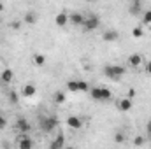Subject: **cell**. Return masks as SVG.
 Wrapping results in <instances>:
<instances>
[{
	"instance_id": "cell-6",
	"label": "cell",
	"mask_w": 151,
	"mask_h": 149,
	"mask_svg": "<svg viewBox=\"0 0 151 149\" xmlns=\"http://www.w3.org/2000/svg\"><path fill=\"white\" fill-rule=\"evenodd\" d=\"M116 107H118V111L121 112H128L132 107H134V104H132V98H128V97H125V98H121V100H118V104H116Z\"/></svg>"
},
{
	"instance_id": "cell-19",
	"label": "cell",
	"mask_w": 151,
	"mask_h": 149,
	"mask_svg": "<svg viewBox=\"0 0 151 149\" xmlns=\"http://www.w3.org/2000/svg\"><path fill=\"white\" fill-rule=\"evenodd\" d=\"M44 63H46V56H44V54H40V53H35V54H34V65L42 67Z\"/></svg>"
},
{
	"instance_id": "cell-30",
	"label": "cell",
	"mask_w": 151,
	"mask_h": 149,
	"mask_svg": "<svg viewBox=\"0 0 151 149\" xmlns=\"http://www.w3.org/2000/svg\"><path fill=\"white\" fill-rule=\"evenodd\" d=\"M146 72H148V74L151 75V60L148 62V63H146Z\"/></svg>"
},
{
	"instance_id": "cell-12",
	"label": "cell",
	"mask_w": 151,
	"mask_h": 149,
	"mask_svg": "<svg viewBox=\"0 0 151 149\" xmlns=\"http://www.w3.org/2000/svg\"><path fill=\"white\" fill-rule=\"evenodd\" d=\"M128 65L134 67V69L141 67V65H142V56H141V54H130V56H128Z\"/></svg>"
},
{
	"instance_id": "cell-13",
	"label": "cell",
	"mask_w": 151,
	"mask_h": 149,
	"mask_svg": "<svg viewBox=\"0 0 151 149\" xmlns=\"http://www.w3.org/2000/svg\"><path fill=\"white\" fill-rule=\"evenodd\" d=\"M55 23H56L58 27H65V25L69 23V14H67V12H60V14H56Z\"/></svg>"
},
{
	"instance_id": "cell-32",
	"label": "cell",
	"mask_w": 151,
	"mask_h": 149,
	"mask_svg": "<svg viewBox=\"0 0 151 149\" xmlns=\"http://www.w3.org/2000/svg\"><path fill=\"white\" fill-rule=\"evenodd\" d=\"M128 2H135V0H128Z\"/></svg>"
},
{
	"instance_id": "cell-7",
	"label": "cell",
	"mask_w": 151,
	"mask_h": 149,
	"mask_svg": "<svg viewBox=\"0 0 151 149\" xmlns=\"http://www.w3.org/2000/svg\"><path fill=\"white\" fill-rule=\"evenodd\" d=\"M16 130L19 133H28L30 132V123L25 119V117H18L16 119Z\"/></svg>"
},
{
	"instance_id": "cell-17",
	"label": "cell",
	"mask_w": 151,
	"mask_h": 149,
	"mask_svg": "<svg viewBox=\"0 0 151 149\" xmlns=\"http://www.w3.org/2000/svg\"><path fill=\"white\" fill-rule=\"evenodd\" d=\"M27 25H35L37 23V14L34 12V11H28L27 14H25V19H23Z\"/></svg>"
},
{
	"instance_id": "cell-24",
	"label": "cell",
	"mask_w": 151,
	"mask_h": 149,
	"mask_svg": "<svg viewBox=\"0 0 151 149\" xmlns=\"http://www.w3.org/2000/svg\"><path fill=\"white\" fill-rule=\"evenodd\" d=\"M11 28H12V30H19V28H21V23H19L18 19H14V21H11Z\"/></svg>"
},
{
	"instance_id": "cell-23",
	"label": "cell",
	"mask_w": 151,
	"mask_h": 149,
	"mask_svg": "<svg viewBox=\"0 0 151 149\" xmlns=\"http://www.w3.org/2000/svg\"><path fill=\"white\" fill-rule=\"evenodd\" d=\"M142 19H144V23H146V25H151V9H150V11H146V12H144Z\"/></svg>"
},
{
	"instance_id": "cell-27",
	"label": "cell",
	"mask_w": 151,
	"mask_h": 149,
	"mask_svg": "<svg viewBox=\"0 0 151 149\" xmlns=\"http://www.w3.org/2000/svg\"><path fill=\"white\" fill-rule=\"evenodd\" d=\"M114 140H116V142H123V140H125V137H123V133H116V137H114Z\"/></svg>"
},
{
	"instance_id": "cell-14",
	"label": "cell",
	"mask_w": 151,
	"mask_h": 149,
	"mask_svg": "<svg viewBox=\"0 0 151 149\" xmlns=\"http://www.w3.org/2000/svg\"><path fill=\"white\" fill-rule=\"evenodd\" d=\"M63 146H65V137H63V135H58V137L49 144V148L51 149H62Z\"/></svg>"
},
{
	"instance_id": "cell-25",
	"label": "cell",
	"mask_w": 151,
	"mask_h": 149,
	"mask_svg": "<svg viewBox=\"0 0 151 149\" xmlns=\"http://www.w3.org/2000/svg\"><path fill=\"white\" fill-rule=\"evenodd\" d=\"M144 142H146L144 137H135V139H134V144H135V146H142Z\"/></svg>"
},
{
	"instance_id": "cell-21",
	"label": "cell",
	"mask_w": 151,
	"mask_h": 149,
	"mask_svg": "<svg viewBox=\"0 0 151 149\" xmlns=\"http://www.w3.org/2000/svg\"><path fill=\"white\" fill-rule=\"evenodd\" d=\"M63 102H65V93L56 91L55 93V104H63Z\"/></svg>"
},
{
	"instance_id": "cell-1",
	"label": "cell",
	"mask_w": 151,
	"mask_h": 149,
	"mask_svg": "<svg viewBox=\"0 0 151 149\" xmlns=\"http://www.w3.org/2000/svg\"><path fill=\"white\" fill-rule=\"evenodd\" d=\"M90 97L93 100H109L113 97V91L104 86H95V88H90Z\"/></svg>"
},
{
	"instance_id": "cell-8",
	"label": "cell",
	"mask_w": 151,
	"mask_h": 149,
	"mask_svg": "<svg viewBox=\"0 0 151 149\" xmlns=\"http://www.w3.org/2000/svg\"><path fill=\"white\" fill-rule=\"evenodd\" d=\"M35 146V142L30 139V137H27V135H21L19 139H18V148L19 149H32Z\"/></svg>"
},
{
	"instance_id": "cell-3",
	"label": "cell",
	"mask_w": 151,
	"mask_h": 149,
	"mask_svg": "<svg viewBox=\"0 0 151 149\" xmlns=\"http://www.w3.org/2000/svg\"><path fill=\"white\" fill-rule=\"evenodd\" d=\"M56 126H58V117L56 116H47V117L40 119V130L44 133H51Z\"/></svg>"
},
{
	"instance_id": "cell-26",
	"label": "cell",
	"mask_w": 151,
	"mask_h": 149,
	"mask_svg": "<svg viewBox=\"0 0 151 149\" xmlns=\"http://www.w3.org/2000/svg\"><path fill=\"white\" fill-rule=\"evenodd\" d=\"M127 97H128V98H134V97H135V90H134V88H130V90L127 91Z\"/></svg>"
},
{
	"instance_id": "cell-16",
	"label": "cell",
	"mask_w": 151,
	"mask_h": 149,
	"mask_svg": "<svg viewBox=\"0 0 151 149\" xmlns=\"http://www.w3.org/2000/svg\"><path fill=\"white\" fill-rule=\"evenodd\" d=\"M118 37H119V34H118L116 30H107V32H104V35H102V39H104L106 42H113V40H118Z\"/></svg>"
},
{
	"instance_id": "cell-11",
	"label": "cell",
	"mask_w": 151,
	"mask_h": 149,
	"mask_svg": "<svg viewBox=\"0 0 151 149\" xmlns=\"http://www.w3.org/2000/svg\"><path fill=\"white\" fill-rule=\"evenodd\" d=\"M35 93H37V88H35L34 84H25V86H23V90H21V95H23V97H27V98L35 97Z\"/></svg>"
},
{
	"instance_id": "cell-15",
	"label": "cell",
	"mask_w": 151,
	"mask_h": 149,
	"mask_svg": "<svg viewBox=\"0 0 151 149\" xmlns=\"http://www.w3.org/2000/svg\"><path fill=\"white\" fill-rule=\"evenodd\" d=\"M12 77H14V72H12L11 69H5V70L0 74V81H2V82H5V84H9V82L12 81Z\"/></svg>"
},
{
	"instance_id": "cell-22",
	"label": "cell",
	"mask_w": 151,
	"mask_h": 149,
	"mask_svg": "<svg viewBox=\"0 0 151 149\" xmlns=\"http://www.w3.org/2000/svg\"><path fill=\"white\" fill-rule=\"evenodd\" d=\"M132 37H135V39L142 37V28H139V27H135V28L132 30Z\"/></svg>"
},
{
	"instance_id": "cell-20",
	"label": "cell",
	"mask_w": 151,
	"mask_h": 149,
	"mask_svg": "<svg viewBox=\"0 0 151 149\" xmlns=\"http://www.w3.org/2000/svg\"><path fill=\"white\" fill-rule=\"evenodd\" d=\"M7 98H9V102H11L12 105H16V104L19 102V95H18L16 91H9V93H7Z\"/></svg>"
},
{
	"instance_id": "cell-4",
	"label": "cell",
	"mask_w": 151,
	"mask_h": 149,
	"mask_svg": "<svg viewBox=\"0 0 151 149\" xmlns=\"http://www.w3.org/2000/svg\"><path fill=\"white\" fill-rule=\"evenodd\" d=\"M125 74V67H121V65H106L104 67V75L106 77H109V79H119L121 75Z\"/></svg>"
},
{
	"instance_id": "cell-9",
	"label": "cell",
	"mask_w": 151,
	"mask_h": 149,
	"mask_svg": "<svg viewBox=\"0 0 151 149\" xmlns=\"http://www.w3.org/2000/svg\"><path fill=\"white\" fill-rule=\"evenodd\" d=\"M84 18H86V16H83L81 12H70V14H69V23H72L74 27H83Z\"/></svg>"
},
{
	"instance_id": "cell-29",
	"label": "cell",
	"mask_w": 151,
	"mask_h": 149,
	"mask_svg": "<svg viewBox=\"0 0 151 149\" xmlns=\"http://www.w3.org/2000/svg\"><path fill=\"white\" fill-rule=\"evenodd\" d=\"M146 135H151V119L148 121V125H146Z\"/></svg>"
},
{
	"instance_id": "cell-28",
	"label": "cell",
	"mask_w": 151,
	"mask_h": 149,
	"mask_svg": "<svg viewBox=\"0 0 151 149\" xmlns=\"http://www.w3.org/2000/svg\"><path fill=\"white\" fill-rule=\"evenodd\" d=\"M5 125H7L5 117H4V116H0V130H2V128H5Z\"/></svg>"
},
{
	"instance_id": "cell-10",
	"label": "cell",
	"mask_w": 151,
	"mask_h": 149,
	"mask_svg": "<svg viewBox=\"0 0 151 149\" xmlns=\"http://www.w3.org/2000/svg\"><path fill=\"white\" fill-rule=\"evenodd\" d=\"M67 125H69L72 130H79V128L83 126V121H81L79 116H69V117H67Z\"/></svg>"
},
{
	"instance_id": "cell-18",
	"label": "cell",
	"mask_w": 151,
	"mask_h": 149,
	"mask_svg": "<svg viewBox=\"0 0 151 149\" xmlns=\"http://www.w3.org/2000/svg\"><path fill=\"white\" fill-rule=\"evenodd\" d=\"M130 14H134V16H137L139 12H141V0H135V2H130Z\"/></svg>"
},
{
	"instance_id": "cell-31",
	"label": "cell",
	"mask_w": 151,
	"mask_h": 149,
	"mask_svg": "<svg viewBox=\"0 0 151 149\" xmlns=\"http://www.w3.org/2000/svg\"><path fill=\"white\" fill-rule=\"evenodd\" d=\"M4 9H5V5H4V4L0 2V12H4Z\"/></svg>"
},
{
	"instance_id": "cell-5",
	"label": "cell",
	"mask_w": 151,
	"mask_h": 149,
	"mask_svg": "<svg viewBox=\"0 0 151 149\" xmlns=\"http://www.w3.org/2000/svg\"><path fill=\"white\" fill-rule=\"evenodd\" d=\"M99 27H100V19H99V16L90 14V16H86V18H84L83 28H84L86 32H93V30H97Z\"/></svg>"
},
{
	"instance_id": "cell-2",
	"label": "cell",
	"mask_w": 151,
	"mask_h": 149,
	"mask_svg": "<svg viewBox=\"0 0 151 149\" xmlns=\"http://www.w3.org/2000/svg\"><path fill=\"white\" fill-rule=\"evenodd\" d=\"M67 90L69 91H72V93H86V91H90V84L86 82V81H69L67 82Z\"/></svg>"
}]
</instances>
